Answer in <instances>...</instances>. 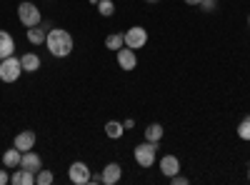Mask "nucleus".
I'll return each mask as SVG.
<instances>
[{
  "label": "nucleus",
  "instance_id": "nucleus-1",
  "mask_svg": "<svg viewBox=\"0 0 250 185\" xmlns=\"http://www.w3.org/2000/svg\"><path fill=\"white\" fill-rule=\"evenodd\" d=\"M45 48L53 58H68L75 48L73 43V35L62 28H50L48 30V38H45Z\"/></svg>",
  "mask_w": 250,
  "mask_h": 185
},
{
  "label": "nucleus",
  "instance_id": "nucleus-2",
  "mask_svg": "<svg viewBox=\"0 0 250 185\" xmlns=\"http://www.w3.org/2000/svg\"><path fill=\"white\" fill-rule=\"evenodd\" d=\"M18 20L23 23L25 28H35L43 23V15H40V8L35 3H30V0H23V3L18 5Z\"/></svg>",
  "mask_w": 250,
  "mask_h": 185
},
{
  "label": "nucleus",
  "instance_id": "nucleus-3",
  "mask_svg": "<svg viewBox=\"0 0 250 185\" xmlns=\"http://www.w3.org/2000/svg\"><path fill=\"white\" fill-rule=\"evenodd\" d=\"M135 163L140 168H150L153 163H155V158H158V143H150V140H143L140 145L135 148Z\"/></svg>",
  "mask_w": 250,
  "mask_h": 185
},
{
  "label": "nucleus",
  "instance_id": "nucleus-4",
  "mask_svg": "<svg viewBox=\"0 0 250 185\" xmlns=\"http://www.w3.org/2000/svg\"><path fill=\"white\" fill-rule=\"evenodd\" d=\"M20 73H23L20 58L10 55L5 60H0V80H3V83H15V80L20 78Z\"/></svg>",
  "mask_w": 250,
  "mask_h": 185
},
{
  "label": "nucleus",
  "instance_id": "nucleus-5",
  "mask_svg": "<svg viewBox=\"0 0 250 185\" xmlns=\"http://www.w3.org/2000/svg\"><path fill=\"white\" fill-rule=\"evenodd\" d=\"M145 43H148V30L143 25H133V28L125 30V45L128 48L140 50V48H145Z\"/></svg>",
  "mask_w": 250,
  "mask_h": 185
},
{
  "label": "nucleus",
  "instance_id": "nucleus-6",
  "mask_svg": "<svg viewBox=\"0 0 250 185\" xmlns=\"http://www.w3.org/2000/svg\"><path fill=\"white\" fill-rule=\"evenodd\" d=\"M68 178L73 185H88L90 183V168L83 160H75L73 165L68 168Z\"/></svg>",
  "mask_w": 250,
  "mask_h": 185
},
{
  "label": "nucleus",
  "instance_id": "nucleus-7",
  "mask_svg": "<svg viewBox=\"0 0 250 185\" xmlns=\"http://www.w3.org/2000/svg\"><path fill=\"white\" fill-rule=\"evenodd\" d=\"M115 58H118V65H120L123 70H135V65H138V55H135V50L128 48V45H123V48L115 53Z\"/></svg>",
  "mask_w": 250,
  "mask_h": 185
},
{
  "label": "nucleus",
  "instance_id": "nucleus-8",
  "mask_svg": "<svg viewBox=\"0 0 250 185\" xmlns=\"http://www.w3.org/2000/svg\"><path fill=\"white\" fill-rule=\"evenodd\" d=\"M20 168H25L30 173H38L40 168H43V158H40L35 150H25L23 158H20Z\"/></svg>",
  "mask_w": 250,
  "mask_h": 185
},
{
  "label": "nucleus",
  "instance_id": "nucleus-9",
  "mask_svg": "<svg viewBox=\"0 0 250 185\" xmlns=\"http://www.w3.org/2000/svg\"><path fill=\"white\" fill-rule=\"evenodd\" d=\"M13 145H15L20 153L33 150V148H35V133H33V130H23V133H18V135H15V140H13Z\"/></svg>",
  "mask_w": 250,
  "mask_h": 185
},
{
  "label": "nucleus",
  "instance_id": "nucleus-10",
  "mask_svg": "<svg viewBox=\"0 0 250 185\" xmlns=\"http://www.w3.org/2000/svg\"><path fill=\"white\" fill-rule=\"evenodd\" d=\"M48 30H50V23H40L35 28H28V40H30L33 45H45Z\"/></svg>",
  "mask_w": 250,
  "mask_h": 185
},
{
  "label": "nucleus",
  "instance_id": "nucleus-11",
  "mask_svg": "<svg viewBox=\"0 0 250 185\" xmlns=\"http://www.w3.org/2000/svg\"><path fill=\"white\" fill-rule=\"evenodd\" d=\"M100 178H103V183H105V185H115V183H120V178H123V168L118 165V163H108V165L103 168Z\"/></svg>",
  "mask_w": 250,
  "mask_h": 185
},
{
  "label": "nucleus",
  "instance_id": "nucleus-12",
  "mask_svg": "<svg viewBox=\"0 0 250 185\" xmlns=\"http://www.w3.org/2000/svg\"><path fill=\"white\" fill-rule=\"evenodd\" d=\"M15 53V40L8 30H0V60H5Z\"/></svg>",
  "mask_w": 250,
  "mask_h": 185
},
{
  "label": "nucleus",
  "instance_id": "nucleus-13",
  "mask_svg": "<svg viewBox=\"0 0 250 185\" xmlns=\"http://www.w3.org/2000/svg\"><path fill=\"white\" fill-rule=\"evenodd\" d=\"M160 173H163L165 178H173L175 173H180V160H178L175 155H165V158L160 160Z\"/></svg>",
  "mask_w": 250,
  "mask_h": 185
},
{
  "label": "nucleus",
  "instance_id": "nucleus-14",
  "mask_svg": "<svg viewBox=\"0 0 250 185\" xmlns=\"http://www.w3.org/2000/svg\"><path fill=\"white\" fill-rule=\"evenodd\" d=\"M10 183L13 185H35V173L25 170V168H18L13 175H10Z\"/></svg>",
  "mask_w": 250,
  "mask_h": 185
},
{
  "label": "nucleus",
  "instance_id": "nucleus-15",
  "mask_svg": "<svg viewBox=\"0 0 250 185\" xmlns=\"http://www.w3.org/2000/svg\"><path fill=\"white\" fill-rule=\"evenodd\" d=\"M20 158H23V153L13 145V148H8V150L3 153V165H5V168H20Z\"/></svg>",
  "mask_w": 250,
  "mask_h": 185
},
{
  "label": "nucleus",
  "instance_id": "nucleus-16",
  "mask_svg": "<svg viewBox=\"0 0 250 185\" xmlns=\"http://www.w3.org/2000/svg\"><path fill=\"white\" fill-rule=\"evenodd\" d=\"M20 65H23L25 73H35V70L40 68V55H35V53H25L23 58H20Z\"/></svg>",
  "mask_w": 250,
  "mask_h": 185
},
{
  "label": "nucleus",
  "instance_id": "nucleus-17",
  "mask_svg": "<svg viewBox=\"0 0 250 185\" xmlns=\"http://www.w3.org/2000/svg\"><path fill=\"white\" fill-rule=\"evenodd\" d=\"M163 135H165V128L160 123H150V125L145 128V140H150V143H160Z\"/></svg>",
  "mask_w": 250,
  "mask_h": 185
},
{
  "label": "nucleus",
  "instance_id": "nucleus-18",
  "mask_svg": "<svg viewBox=\"0 0 250 185\" xmlns=\"http://www.w3.org/2000/svg\"><path fill=\"white\" fill-rule=\"evenodd\" d=\"M123 133H125V125H123V123H118V120H108V123H105V135H108L110 140L123 138Z\"/></svg>",
  "mask_w": 250,
  "mask_h": 185
},
{
  "label": "nucleus",
  "instance_id": "nucleus-19",
  "mask_svg": "<svg viewBox=\"0 0 250 185\" xmlns=\"http://www.w3.org/2000/svg\"><path fill=\"white\" fill-rule=\"evenodd\" d=\"M123 45H125V33H110V35L105 38V48H108V50H115V53H118Z\"/></svg>",
  "mask_w": 250,
  "mask_h": 185
},
{
  "label": "nucleus",
  "instance_id": "nucleus-20",
  "mask_svg": "<svg viewBox=\"0 0 250 185\" xmlns=\"http://www.w3.org/2000/svg\"><path fill=\"white\" fill-rule=\"evenodd\" d=\"M55 180V175L48 170V168H40L38 173H35V185H50Z\"/></svg>",
  "mask_w": 250,
  "mask_h": 185
},
{
  "label": "nucleus",
  "instance_id": "nucleus-21",
  "mask_svg": "<svg viewBox=\"0 0 250 185\" xmlns=\"http://www.w3.org/2000/svg\"><path fill=\"white\" fill-rule=\"evenodd\" d=\"M238 138L240 140H250V115H245L243 120H240V125H238Z\"/></svg>",
  "mask_w": 250,
  "mask_h": 185
},
{
  "label": "nucleus",
  "instance_id": "nucleus-22",
  "mask_svg": "<svg viewBox=\"0 0 250 185\" xmlns=\"http://www.w3.org/2000/svg\"><path fill=\"white\" fill-rule=\"evenodd\" d=\"M98 13L103 18H110L115 13V3H113V0H100V3H98Z\"/></svg>",
  "mask_w": 250,
  "mask_h": 185
},
{
  "label": "nucleus",
  "instance_id": "nucleus-23",
  "mask_svg": "<svg viewBox=\"0 0 250 185\" xmlns=\"http://www.w3.org/2000/svg\"><path fill=\"white\" fill-rule=\"evenodd\" d=\"M198 8H203L205 13H213V10H218V3H215V0H203Z\"/></svg>",
  "mask_w": 250,
  "mask_h": 185
},
{
  "label": "nucleus",
  "instance_id": "nucleus-24",
  "mask_svg": "<svg viewBox=\"0 0 250 185\" xmlns=\"http://www.w3.org/2000/svg\"><path fill=\"white\" fill-rule=\"evenodd\" d=\"M170 183H173V185H188V178L180 175V173H175V175L170 178Z\"/></svg>",
  "mask_w": 250,
  "mask_h": 185
},
{
  "label": "nucleus",
  "instance_id": "nucleus-25",
  "mask_svg": "<svg viewBox=\"0 0 250 185\" xmlns=\"http://www.w3.org/2000/svg\"><path fill=\"white\" fill-rule=\"evenodd\" d=\"M5 183H10V175H8V168L3 170L0 168V185H5Z\"/></svg>",
  "mask_w": 250,
  "mask_h": 185
},
{
  "label": "nucleus",
  "instance_id": "nucleus-26",
  "mask_svg": "<svg viewBox=\"0 0 250 185\" xmlns=\"http://www.w3.org/2000/svg\"><path fill=\"white\" fill-rule=\"evenodd\" d=\"M123 125H125V130H130V128H135V120H133V118H128V120L123 123Z\"/></svg>",
  "mask_w": 250,
  "mask_h": 185
},
{
  "label": "nucleus",
  "instance_id": "nucleus-27",
  "mask_svg": "<svg viewBox=\"0 0 250 185\" xmlns=\"http://www.w3.org/2000/svg\"><path fill=\"white\" fill-rule=\"evenodd\" d=\"M90 183H95V185H98V183H103V178H100V175H90Z\"/></svg>",
  "mask_w": 250,
  "mask_h": 185
},
{
  "label": "nucleus",
  "instance_id": "nucleus-28",
  "mask_svg": "<svg viewBox=\"0 0 250 185\" xmlns=\"http://www.w3.org/2000/svg\"><path fill=\"white\" fill-rule=\"evenodd\" d=\"M185 3H188V5H200L203 0H185Z\"/></svg>",
  "mask_w": 250,
  "mask_h": 185
},
{
  "label": "nucleus",
  "instance_id": "nucleus-29",
  "mask_svg": "<svg viewBox=\"0 0 250 185\" xmlns=\"http://www.w3.org/2000/svg\"><path fill=\"white\" fill-rule=\"evenodd\" d=\"M88 3H90V5H98V3H100V0H88Z\"/></svg>",
  "mask_w": 250,
  "mask_h": 185
},
{
  "label": "nucleus",
  "instance_id": "nucleus-30",
  "mask_svg": "<svg viewBox=\"0 0 250 185\" xmlns=\"http://www.w3.org/2000/svg\"><path fill=\"white\" fill-rule=\"evenodd\" d=\"M248 183H250V165H248Z\"/></svg>",
  "mask_w": 250,
  "mask_h": 185
},
{
  "label": "nucleus",
  "instance_id": "nucleus-31",
  "mask_svg": "<svg viewBox=\"0 0 250 185\" xmlns=\"http://www.w3.org/2000/svg\"><path fill=\"white\" fill-rule=\"evenodd\" d=\"M145 3H158V0H145Z\"/></svg>",
  "mask_w": 250,
  "mask_h": 185
},
{
  "label": "nucleus",
  "instance_id": "nucleus-32",
  "mask_svg": "<svg viewBox=\"0 0 250 185\" xmlns=\"http://www.w3.org/2000/svg\"><path fill=\"white\" fill-rule=\"evenodd\" d=\"M248 28H250V15H248Z\"/></svg>",
  "mask_w": 250,
  "mask_h": 185
}]
</instances>
